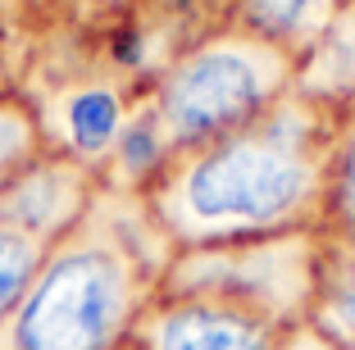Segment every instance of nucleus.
<instances>
[{"mask_svg":"<svg viewBox=\"0 0 355 350\" xmlns=\"http://www.w3.org/2000/svg\"><path fill=\"white\" fill-rule=\"evenodd\" d=\"M64 132L73 146L78 159H101L105 150H114L119 132H123V100H119L114 87H78L69 100H64Z\"/></svg>","mask_w":355,"mask_h":350,"instance_id":"obj_7","label":"nucleus"},{"mask_svg":"<svg viewBox=\"0 0 355 350\" xmlns=\"http://www.w3.org/2000/svg\"><path fill=\"white\" fill-rule=\"evenodd\" d=\"M314 0H237V32L269 46H287L310 28Z\"/></svg>","mask_w":355,"mask_h":350,"instance_id":"obj_10","label":"nucleus"},{"mask_svg":"<svg viewBox=\"0 0 355 350\" xmlns=\"http://www.w3.org/2000/svg\"><path fill=\"white\" fill-rule=\"evenodd\" d=\"M96 205L92 168L69 150H42L0 182V227L55 246Z\"/></svg>","mask_w":355,"mask_h":350,"instance_id":"obj_5","label":"nucleus"},{"mask_svg":"<svg viewBox=\"0 0 355 350\" xmlns=\"http://www.w3.org/2000/svg\"><path fill=\"white\" fill-rule=\"evenodd\" d=\"M305 323L324 332L337 350H355V246H337L324 237L319 287H314V305Z\"/></svg>","mask_w":355,"mask_h":350,"instance_id":"obj_6","label":"nucleus"},{"mask_svg":"<svg viewBox=\"0 0 355 350\" xmlns=\"http://www.w3.org/2000/svg\"><path fill=\"white\" fill-rule=\"evenodd\" d=\"M168 159H173V146H168V132H164V123H159L155 105H150L146 114L128 119L123 132H119V141H114V164L123 168L128 182L146 191Z\"/></svg>","mask_w":355,"mask_h":350,"instance_id":"obj_8","label":"nucleus"},{"mask_svg":"<svg viewBox=\"0 0 355 350\" xmlns=\"http://www.w3.org/2000/svg\"><path fill=\"white\" fill-rule=\"evenodd\" d=\"M42 155V128L37 114L14 96H0V182L10 173H19L28 159Z\"/></svg>","mask_w":355,"mask_h":350,"instance_id":"obj_12","label":"nucleus"},{"mask_svg":"<svg viewBox=\"0 0 355 350\" xmlns=\"http://www.w3.org/2000/svg\"><path fill=\"white\" fill-rule=\"evenodd\" d=\"M128 350H132V346H128Z\"/></svg>","mask_w":355,"mask_h":350,"instance_id":"obj_14","label":"nucleus"},{"mask_svg":"<svg viewBox=\"0 0 355 350\" xmlns=\"http://www.w3.org/2000/svg\"><path fill=\"white\" fill-rule=\"evenodd\" d=\"M292 87V51L255 37H214L178 64L155 87V114L173 150L219 141L251 128Z\"/></svg>","mask_w":355,"mask_h":350,"instance_id":"obj_3","label":"nucleus"},{"mask_svg":"<svg viewBox=\"0 0 355 350\" xmlns=\"http://www.w3.org/2000/svg\"><path fill=\"white\" fill-rule=\"evenodd\" d=\"M46 250H51V246L23 237V232L0 227V328L10 323V314L19 309L23 291L32 287V278H37V268H42Z\"/></svg>","mask_w":355,"mask_h":350,"instance_id":"obj_11","label":"nucleus"},{"mask_svg":"<svg viewBox=\"0 0 355 350\" xmlns=\"http://www.w3.org/2000/svg\"><path fill=\"white\" fill-rule=\"evenodd\" d=\"M287 323L273 314L223 296H164L146 305L137 323L132 350H278L287 337Z\"/></svg>","mask_w":355,"mask_h":350,"instance_id":"obj_4","label":"nucleus"},{"mask_svg":"<svg viewBox=\"0 0 355 350\" xmlns=\"http://www.w3.org/2000/svg\"><path fill=\"white\" fill-rule=\"evenodd\" d=\"M328 241L355 246V128L337 132L333 159H328V196H324V227Z\"/></svg>","mask_w":355,"mask_h":350,"instance_id":"obj_9","label":"nucleus"},{"mask_svg":"<svg viewBox=\"0 0 355 350\" xmlns=\"http://www.w3.org/2000/svg\"><path fill=\"white\" fill-rule=\"evenodd\" d=\"M278 350H337V346L324 337V332H314L310 323H296V328L282 337V346H278Z\"/></svg>","mask_w":355,"mask_h":350,"instance_id":"obj_13","label":"nucleus"},{"mask_svg":"<svg viewBox=\"0 0 355 350\" xmlns=\"http://www.w3.org/2000/svg\"><path fill=\"white\" fill-rule=\"evenodd\" d=\"M337 132L319 105L282 96L251 128L173 150L141 191L168 246H223L319 232Z\"/></svg>","mask_w":355,"mask_h":350,"instance_id":"obj_1","label":"nucleus"},{"mask_svg":"<svg viewBox=\"0 0 355 350\" xmlns=\"http://www.w3.org/2000/svg\"><path fill=\"white\" fill-rule=\"evenodd\" d=\"M164 264L92 205L46 250L32 287L0 328V350H128Z\"/></svg>","mask_w":355,"mask_h":350,"instance_id":"obj_2","label":"nucleus"}]
</instances>
